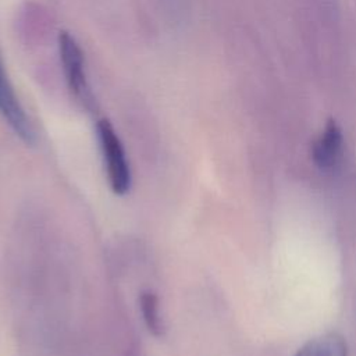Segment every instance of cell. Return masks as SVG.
Instances as JSON below:
<instances>
[{
	"label": "cell",
	"instance_id": "4",
	"mask_svg": "<svg viewBox=\"0 0 356 356\" xmlns=\"http://www.w3.org/2000/svg\"><path fill=\"white\" fill-rule=\"evenodd\" d=\"M343 152L342 131L334 120H330L312 146V159L321 170H334Z\"/></svg>",
	"mask_w": 356,
	"mask_h": 356
},
{
	"label": "cell",
	"instance_id": "6",
	"mask_svg": "<svg viewBox=\"0 0 356 356\" xmlns=\"http://www.w3.org/2000/svg\"><path fill=\"white\" fill-rule=\"evenodd\" d=\"M140 312L143 316V321L149 330V332L154 337H161L164 332V327L161 323V317L159 314V298L152 291H143L139 298Z\"/></svg>",
	"mask_w": 356,
	"mask_h": 356
},
{
	"label": "cell",
	"instance_id": "5",
	"mask_svg": "<svg viewBox=\"0 0 356 356\" xmlns=\"http://www.w3.org/2000/svg\"><path fill=\"white\" fill-rule=\"evenodd\" d=\"M293 356H348V346L341 335L331 332L310 339Z\"/></svg>",
	"mask_w": 356,
	"mask_h": 356
},
{
	"label": "cell",
	"instance_id": "1",
	"mask_svg": "<svg viewBox=\"0 0 356 356\" xmlns=\"http://www.w3.org/2000/svg\"><path fill=\"white\" fill-rule=\"evenodd\" d=\"M97 135L106 161L110 186L114 193L125 195L131 186V171L121 140L107 120H100L97 122Z\"/></svg>",
	"mask_w": 356,
	"mask_h": 356
},
{
	"label": "cell",
	"instance_id": "3",
	"mask_svg": "<svg viewBox=\"0 0 356 356\" xmlns=\"http://www.w3.org/2000/svg\"><path fill=\"white\" fill-rule=\"evenodd\" d=\"M0 114L13 128V131L24 140L26 145L35 142L33 127L24 111L18 97L14 93L13 85L7 76L3 61L0 58Z\"/></svg>",
	"mask_w": 356,
	"mask_h": 356
},
{
	"label": "cell",
	"instance_id": "2",
	"mask_svg": "<svg viewBox=\"0 0 356 356\" xmlns=\"http://www.w3.org/2000/svg\"><path fill=\"white\" fill-rule=\"evenodd\" d=\"M58 44L68 86L79 100L85 102V104L89 106L92 103V97L86 82L82 50L76 40L65 31L60 32Z\"/></svg>",
	"mask_w": 356,
	"mask_h": 356
}]
</instances>
